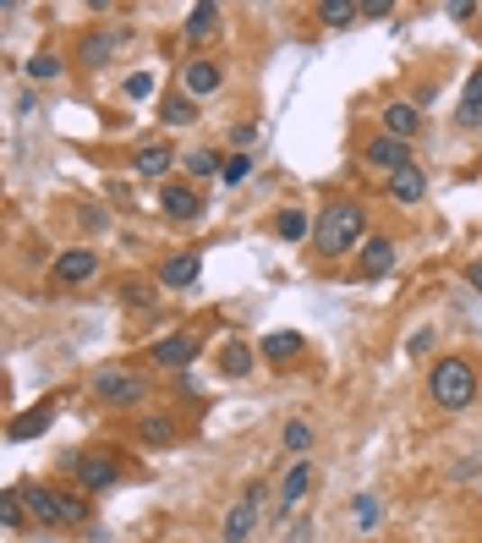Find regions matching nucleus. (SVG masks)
I'll return each instance as SVG.
<instances>
[{
	"label": "nucleus",
	"mask_w": 482,
	"mask_h": 543,
	"mask_svg": "<svg viewBox=\"0 0 482 543\" xmlns=\"http://www.w3.org/2000/svg\"><path fill=\"white\" fill-rule=\"evenodd\" d=\"M263 357H268V363L302 357V329H274V335H263Z\"/></svg>",
	"instance_id": "6ab92c4d"
},
{
	"label": "nucleus",
	"mask_w": 482,
	"mask_h": 543,
	"mask_svg": "<svg viewBox=\"0 0 482 543\" xmlns=\"http://www.w3.org/2000/svg\"><path fill=\"white\" fill-rule=\"evenodd\" d=\"M357 269H362V281L389 275V269H395V242H389V236H368V242L357 247Z\"/></svg>",
	"instance_id": "4468645a"
},
{
	"label": "nucleus",
	"mask_w": 482,
	"mask_h": 543,
	"mask_svg": "<svg viewBox=\"0 0 482 543\" xmlns=\"http://www.w3.org/2000/svg\"><path fill=\"white\" fill-rule=\"evenodd\" d=\"M258 505H263V489H247V494L231 505V516H225V543H247V538H252V527H258Z\"/></svg>",
	"instance_id": "6e6552de"
},
{
	"label": "nucleus",
	"mask_w": 482,
	"mask_h": 543,
	"mask_svg": "<svg viewBox=\"0 0 482 543\" xmlns=\"http://www.w3.org/2000/svg\"><path fill=\"white\" fill-rule=\"evenodd\" d=\"M149 94H154V78H149V72H137V78L126 83V99H149Z\"/></svg>",
	"instance_id": "f704fd0d"
},
{
	"label": "nucleus",
	"mask_w": 482,
	"mask_h": 543,
	"mask_svg": "<svg viewBox=\"0 0 482 543\" xmlns=\"http://www.w3.org/2000/svg\"><path fill=\"white\" fill-rule=\"evenodd\" d=\"M313 489V461L302 456V461H291V472H286V483H280V505H274V511H280V516H291L296 505H302V494Z\"/></svg>",
	"instance_id": "2eb2a0df"
},
{
	"label": "nucleus",
	"mask_w": 482,
	"mask_h": 543,
	"mask_svg": "<svg viewBox=\"0 0 482 543\" xmlns=\"http://www.w3.org/2000/svg\"><path fill=\"white\" fill-rule=\"evenodd\" d=\"M23 494V511L39 521V527H66V494H55V489H44V483H28V489H17Z\"/></svg>",
	"instance_id": "20e7f679"
},
{
	"label": "nucleus",
	"mask_w": 482,
	"mask_h": 543,
	"mask_svg": "<svg viewBox=\"0 0 482 543\" xmlns=\"http://www.w3.org/2000/svg\"><path fill=\"white\" fill-rule=\"evenodd\" d=\"M417 126H423V110H417V105L395 99V105L384 110V132H389V138H400V143H411V138H417Z\"/></svg>",
	"instance_id": "dca6fc26"
},
{
	"label": "nucleus",
	"mask_w": 482,
	"mask_h": 543,
	"mask_svg": "<svg viewBox=\"0 0 482 543\" xmlns=\"http://www.w3.org/2000/svg\"><path fill=\"white\" fill-rule=\"evenodd\" d=\"M94 390H99L110 406H137V400L149 395L143 379H137V373H121V368H99V373H94Z\"/></svg>",
	"instance_id": "7ed1b4c3"
},
{
	"label": "nucleus",
	"mask_w": 482,
	"mask_h": 543,
	"mask_svg": "<svg viewBox=\"0 0 482 543\" xmlns=\"http://www.w3.org/2000/svg\"><path fill=\"white\" fill-rule=\"evenodd\" d=\"M121 297H126V302H132L137 313H149V308H154V291H149L143 281H126V291H121Z\"/></svg>",
	"instance_id": "7c9ffc66"
},
{
	"label": "nucleus",
	"mask_w": 482,
	"mask_h": 543,
	"mask_svg": "<svg viewBox=\"0 0 482 543\" xmlns=\"http://www.w3.org/2000/svg\"><path fill=\"white\" fill-rule=\"evenodd\" d=\"M274 231H280V242H307L318 225H313L302 209H280V215H274Z\"/></svg>",
	"instance_id": "4be33fe9"
},
{
	"label": "nucleus",
	"mask_w": 482,
	"mask_h": 543,
	"mask_svg": "<svg viewBox=\"0 0 482 543\" xmlns=\"http://www.w3.org/2000/svg\"><path fill=\"white\" fill-rule=\"evenodd\" d=\"M280 439H286V450H291V456H307V450H313V423H302V418H291Z\"/></svg>",
	"instance_id": "cd10ccee"
},
{
	"label": "nucleus",
	"mask_w": 482,
	"mask_h": 543,
	"mask_svg": "<svg viewBox=\"0 0 482 543\" xmlns=\"http://www.w3.org/2000/svg\"><path fill=\"white\" fill-rule=\"evenodd\" d=\"M220 373L247 379V373H252V346H247V341H231V346L220 352Z\"/></svg>",
	"instance_id": "393cba45"
},
{
	"label": "nucleus",
	"mask_w": 482,
	"mask_h": 543,
	"mask_svg": "<svg viewBox=\"0 0 482 543\" xmlns=\"http://www.w3.org/2000/svg\"><path fill=\"white\" fill-rule=\"evenodd\" d=\"M466 281H471V286H477V291H482V258H477V263H471V269H466Z\"/></svg>",
	"instance_id": "4c0bfd02"
},
{
	"label": "nucleus",
	"mask_w": 482,
	"mask_h": 543,
	"mask_svg": "<svg viewBox=\"0 0 482 543\" xmlns=\"http://www.w3.org/2000/svg\"><path fill=\"white\" fill-rule=\"evenodd\" d=\"M214 28H220V6H214V0H203V6L186 12V39H192V44H197V39H209Z\"/></svg>",
	"instance_id": "412c9836"
},
{
	"label": "nucleus",
	"mask_w": 482,
	"mask_h": 543,
	"mask_svg": "<svg viewBox=\"0 0 482 543\" xmlns=\"http://www.w3.org/2000/svg\"><path fill=\"white\" fill-rule=\"evenodd\" d=\"M181 154L170 149V143H143L137 149V176H149V181H159V176H170V165H176Z\"/></svg>",
	"instance_id": "f3484780"
},
{
	"label": "nucleus",
	"mask_w": 482,
	"mask_h": 543,
	"mask_svg": "<svg viewBox=\"0 0 482 543\" xmlns=\"http://www.w3.org/2000/svg\"><path fill=\"white\" fill-rule=\"evenodd\" d=\"M23 516H28V511H23V494L12 489V494H6V511H0V521H6V532H17V527H23Z\"/></svg>",
	"instance_id": "2f4dec72"
},
{
	"label": "nucleus",
	"mask_w": 482,
	"mask_h": 543,
	"mask_svg": "<svg viewBox=\"0 0 482 543\" xmlns=\"http://www.w3.org/2000/svg\"><path fill=\"white\" fill-rule=\"evenodd\" d=\"M126 39H132L126 28H99V33H88V39H83V66H110V60L126 50Z\"/></svg>",
	"instance_id": "ddd939ff"
},
{
	"label": "nucleus",
	"mask_w": 482,
	"mask_h": 543,
	"mask_svg": "<svg viewBox=\"0 0 482 543\" xmlns=\"http://www.w3.org/2000/svg\"><path fill=\"white\" fill-rule=\"evenodd\" d=\"M28 78H33V83H55V78H60V55H33V60H28Z\"/></svg>",
	"instance_id": "c756f323"
},
{
	"label": "nucleus",
	"mask_w": 482,
	"mask_h": 543,
	"mask_svg": "<svg viewBox=\"0 0 482 543\" xmlns=\"http://www.w3.org/2000/svg\"><path fill=\"white\" fill-rule=\"evenodd\" d=\"M181 165H186V176H197V181L225 176V160H220L214 149H186V154H181Z\"/></svg>",
	"instance_id": "aec40b11"
},
{
	"label": "nucleus",
	"mask_w": 482,
	"mask_h": 543,
	"mask_svg": "<svg viewBox=\"0 0 482 543\" xmlns=\"http://www.w3.org/2000/svg\"><path fill=\"white\" fill-rule=\"evenodd\" d=\"M368 242V209L357 198H334L329 209L318 215V231H313V253L318 258H346L351 247Z\"/></svg>",
	"instance_id": "f257e3e1"
},
{
	"label": "nucleus",
	"mask_w": 482,
	"mask_h": 543,
	"mask_svg": "<svg viewBox=\"0 0 482 543\" xmlns=\"http://www.w3.org/2000/svg\"><path fill=\"white\" fill-rule=\"evenodd\" d=\"M318 17H323L329 28H351V23L362 17V0H323V6H318Z\"/></svg>",
	"instance_id": "b1692460"
},
{
	"label": "nucleus",
	"mask_w": 482,
	"mask_h": 543,
	"mask_svg": "<svg viewBox=\"0 0 482 543\" xmlns=\"http://www.w3.org/2000/svg\"><path fill=\"white\" fill-rule=\"evenodd\" d=\"M159 209H165L170 220H197V215H203V198H197V187H186V181H165V187H159Z\"/></svg>",
	"instance_id": "9d476101"
},
{
	"label": "nucleus",
	"mask_w": 482,
	"mask_h": 543,
	"mask_svg": "<svg viewBox=\"0 0 482 543\" xmlns=\"http://www.w3.org/2000/svg\"><path fill=\"white\" fill-rule=\"evenodd\" d=\"M137 434H143L149 445H176V439H181V428H176L165 412H149V418H137Z\"/></svg>",
	"instance_id": "5701e85b"
},
{
	"label": "nucleus",
	"mask_w": 482,
	"mask_h": 543,
	"mask_svg": "<svg viewBox=\"0 0 482 543\" xmlns=\"http://www.w3.org/2000/svg\"><path fill=\"white\" fill-rule=\"evenodd\" d=\"M357 527H378V500L373 494H357Z\"/></svg>",
	"instance_id": "72a5a7b5"
},
{
	"label": "nucleus",
	"mask_w": 482,
	"mask_h": 543,
	"mask_svg": "<svg viewBox=\"0 0 482 543\" xmlns=\"http://www.w3.org/2000/svg\"><path fill=\"white\" fill-rule=\"evenodd\" d=\"M159 121H165V126H192V121H197V105H192V99H170V105L159 110Z\"/></svg>",
	"instance_id": "c85d7f7f"
},
{
	"label": "nucleus",
	"mask_w": 482,
	"mask_h": 543,
	"mask_svg": "<svg viewBox=\"0 0 482 543\" xmlns=\"http://www.w3.org/2000/svg\"><path fill=\"white\" fill-rule=\"evenodd\" d=\"M362 160L395 176V170H405V165H411V143H400V138H389V132H378V138H368V149H362Z\"/></svg>",
	"instance_id": "0eeeda50"
},
{
	"label": "nucleus",
	"mask_w": 482,
	"mask_h": 543,
	"mask_svg": "<svg viewBox=\"0 0 482 543\" xmlns=\"http://www.w3.org/2000/svg\"><path fill=\"white\" fill-rule=\"evenodd\" d=\"M192 357H197V335H186V329H176V335H165V341L149 346V363L154 368H186Z\"/></svg>",
	"instance_id": "39448f33"
},
{
	"label": "nucleus",
	"mask_w": 482,
	"mask_h": 543,
	"mask_svg": "<svg viewBox=\"0 0 482 543\" xmlns=\"http://www.w3.org/2000/svg\"><path fill=\"white\" fill-rule=\"evenodd\" d=\"M72 472H77V483H83L88 494H99V489H110V483L121 478L115 456H77V461H72Z\"/></svg>",
	"instance_id": "f8f14e48"
},
{
	"label": "nucleus",
	"mask_w": 482,
	"mask_h": 543,
	"mask_svg": "<svg viewBox=\"0 0 482 543\" xmlns=\"http://www.w3.org/2000/svg\"><path fill=\"white\" fill-rule=\"evenodd\" d=\"M460 121H466V126H477V121H482V66L466 78V94H460Z\"/></svg>",
	"instance_id": "a878e982"
},
{
	"label": "nucleus",
	"mask_w": 482,
	"mask_h": 543,
	"mask_svg": "<svg viewBox=\"0 0 482 543\" xmlns=\"http://www.w3.org/2000/svg\"><path fill=\"white\" fill-rule=\"evenodd\" d=\"M247 170H252V154H231V160H225V181H231V187L247 181Z\"/></svg>",
	"instance_id": "473e14b6"
},
{
	"label": "nucleus",
	"mask_w": 482,
	"mask_h": 543,
	"mask_svg": "<svg viewBox=\"0 0 482 543\" xmlns=\"http://www.w3.org/2000/svg\"><path fill=\"white\" fill-rule=\"evenodd\" d=\"M181 83H186V94H192V99H209V94L225 83V72H220V66H214L209 55H192V60L181 66Z\"/></svg>",
	"instance_id": "1a4fd4ad"
},
{
	"label": "nucleus",
	"mask_w": 482,
	"mask_h": 543,
	"mask_svg": "<svg viewBox=\"0 0 482 543\" xmlns=\"http://www.w3.org/2000/svg\"><path fill=\"white\" fill-rule=\"evenodd\" d=\"M286 543H302V538H286Z\"/></svg>",
	"instance_id": "58836bf2"
},
{
	"label": "nucleus",
	"mask_w": 482,
	"mask_h": 543,
	"mask_svg": "<svg viewBox=\"0 0 482 543\" xmlns=\"http://www.w3.org/2000/svg\"><path fill=\"white\" fill-rule=\"evenodd\" d=\"M428 395L444 406V412H466V406L477 400V368H471L466 357H444V363H433V373H428Z\"/></svg>",
	"instance_id": "f03ea898"
},
{
	"label": "nucleus",
	"mask_w": 482,
	"mask_h": 543,
	"mask_svg": "<svg viewBox=\"0 0 482 543\" xmlns=\"http://www.w3.org/2000/svg\"><path fill=\"white\" fill-rule=\"evenodd\" d=\"M197 275H203V258L197 253H170L159 263V286H170V291H192Z\"/></svg>",
	"instance_id": "9b49d317"
},
{
	"label": "nucleus",
	"mask_w": 482,
	"mask_h": 543,
	"mask_svg": "<svg viewBox=\"0 0 482 543\" xmlns=\"http://www.w3.org/2000/svg\"><path fill=\"white\" fill-rule=\"evenodd\" d=\"M362 17H395V0H362Z\"/></svg>",
	"instance_id": "c9c22d12"
},
{
	"label": "nucleus",
	"mask_w": 482,
	"mask_h": 543,
	"mask_svg": "<svg viewBox=\"0 0 482 543\" xmlns=\"http://www.w3.org/2000/svg\"><path fill=\"white\" fill-rule=\"evenodd\" d=\"M423 192H428V176H423L417 165H405V170H395V176H389V198H395V203H405V209H411V203H423Z\"/></svg>",
	"instance_id": "a211bd4d"
},
{
	"label": "nucleus",
	"mask_w": 482,
	"mask_h": 543,
	"mask_svg": "<svg viewBox=\"0 0 482 543\" xmlns=\"http://www.w3.org/2000/svg\"><path fill=\"white\" fill-rule=\"evenodd\" d=\"M83 516H88V505H83V500H77V494H66V527H77V521H83Z\"/></svg>",
	"instance_id": "e433bc0d"
},
{
	"label": "nucleus",
	"mask_w": 482,
	"mask_h": 543,
	"mask_svg": "<svg viewBox=\"0 0 482 543\" xmlns=\"http://www.w3.org/2000/svg\"><path fill=\"white\" fill-rule=\"evenodd\" d=\"M50 423H55V406L44 400V406H39V412H28L23 423H12V439H33V434H44Z\"/></svg>",
	"instance_id": "bb28decb"
},
{
	"label": "nucleus",
	"mask_w": 482,
	"mask_h": 543,
	"mask_svg": "<svg viewBox=\"0 0 482 543\" xmlns=\"http://www.w3.org/2000/svg\"><path fill=\"white\" fill-rule=\"evenodd\" d=\"M94 275H99V253H94V247H72V253L55 258V281H60V286H83V281H94Z\"/></svg>",
	"instance_id": "423d86ee"
}]
</instances>
